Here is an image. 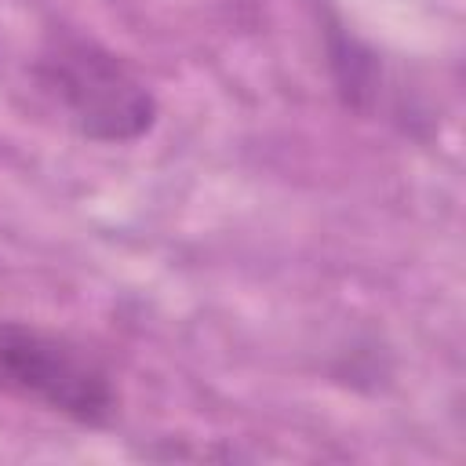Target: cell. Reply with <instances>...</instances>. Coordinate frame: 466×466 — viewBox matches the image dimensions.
Returning <instances> with one entry per match:
<instances>
[{
    "mask_svg": "<svg viewBox=\"0 0 466 466\" xmlns=\"http://www.w3.org/2000/svg\"><path fill=\"white\" fill-rule=\"evenodd\" d=\"M0 393L98 426L116 411L109 371L66 335L0 320Z\"/></svg>",
    "mask_w": 466,
    "mask_h": 466,
    "instance_id": "7a4b0ae2",
    "label": "cell"
},
{
    "mask_svg": "<svg viewBox=\"0 0 466 466\" xmlns=\"http://www.w3.org/2000/svg\"><path fill=\"white\" fill-rule=\"evenodd\" d=\"M33 76L69 127L91 142H131L157 120L153 91L95 40L55 36L36 55Z\"/></svg>",
    "mask_w": 466,
    "mask_h": 466,
    "instance_id": "6da1fadb",
    "label": "cell"
}]
</instances>
